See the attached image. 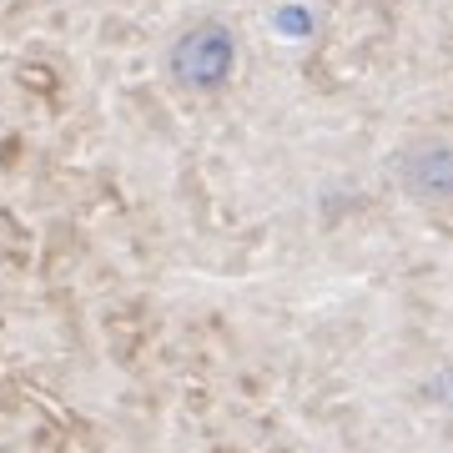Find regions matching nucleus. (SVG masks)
I'll list each match as a JSON object with an SVG mask.
<instances>
[{
	"instance_id": "f257e3e1",
	"label": "nucleus",
	"mask_w": 453,
	"mask_h": 453,
	"mask_svg": "<svg viewBox=\"0 0 453 453\" xmlns=\"http://www.w3.org/2000/svg\"><path fill=\"white\" fill-rule=\"evenodd\" d=\"M232 31L226 26H196L177 41L172 50V71H177L187 86H217L232 76Z\"/></svg>"
},
{
	"instance_id": "f03ea898",
	"label": "nucleus",
	"mask_w": 453,
	"mask_h": 453,
	"mask_svg": "<svg viewBox=\"0 0 453 453\" xmlns=\"http://www.w3.org/2000/svg\"><path fill=\"white\" fill-rule=\"evenodd\" d=\"M277 26H282V31H308V16H303V11H282Z\"/></svg>"
}]
</instances>
